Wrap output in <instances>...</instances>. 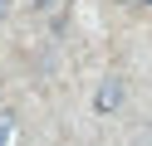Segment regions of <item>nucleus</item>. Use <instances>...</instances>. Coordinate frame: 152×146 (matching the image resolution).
<instances>
[{
	"label": "nucleus",
	"instance_id": "7ed1b4c3",
	"mask_svg": "<svg viewBox=\"0 0 152 146\" xmlns=\"http://www.w3.org/2000/svg\"><path fill=\"white\" fill-rule=\"evenodd\" d=\"M25 5H30L34 15H44V10H54V5H59V0H25Z\"/></svg>",
	"mask_w": 152,
	"mask_h": 146
},
{
	"label": "nucleus",
	"instance_id": "f03ea898",
	"mask_svg": "<svg viewBox=\"0 0 152 146\" xmlns=\"http://www.w3.org/2000/svg\"><path fill=\"white\" fill-rule=\"evenodd\" d=\"M10 136H15V112L0 107V146H10Z\"/></svg>",
	"mask_w": 152,
	"mask_h": 146
},
{
	"label": "nucleus",
	"instance_id": "f257e3e1",
	"mask_svg": "<svg viewBox=\"0 0 152 146\" xmlns=\"http://www.w3.org/2000/svg\"><path fill=\"white\" fill-rule=\"evenodd\" d=\"M123 97H128V83H123V78H103V83H98V93H93V112H98V117L118 112V107H123Z\"/></svg>",
	"mask_w": 152,
	"mask_h": 146
},
{
	"label": "nucleus",
	"instance_id": "20e7f679",
	"mask_svg": "<svg viewBox=\"0 0 152 146\" xmlns=\"http://www.w3.org/2000/svg\"><path fill=\"white\" fill-rule=\"evenodd\" d=\"M5 5H10V0H0V15H5Z\"/></svg>",
	"mask_w": 152,
	"mask_h": 146
},
{
	"label": "nucleus",
	"instance_id": "39448f33",
	"mask_svg": "<svg viewBox=\"0 0 152 146\" xmlns=\"http://www.w3.org/2000/svg\"><path fill=\"white\" fill-rule=\"evenodd\" d=\"M147 5H152V0H147Z\"/></svg>",
	"mask_w": 152,
	"mask_h": 146
}]
</instances>
